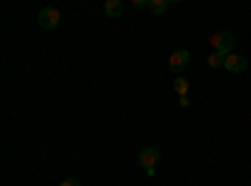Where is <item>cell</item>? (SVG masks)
I'll use <instances>...</instances> for the list:
<instances>
[{"mask_svg":"<svg viewBox=\"0 0 251 186\" xmlns=\"http://www.w3.org/2000/svg\"><path fill=\"white\" fill-rule=\"evenodd\" d=\"M211 46H214V51H216V53H221V55L226 58V55H231V53L236 51V35H234V33H228V30L214 33Z\"/></svg>","mask_w":251,"mask_h":186,"instance_id":"obj_1","label":"cell"},{"mask_svg":"<svg viewBox=\"0 0 251 186\" xmlns=\"http://www.w3.org/2000/svg\"><path fill=\"white\" fill-rule=\"evenodd\" d=\"M158 161H161V151H158L156 146H149V149H143V151L138 154V163L146 169V174H149V176L156 174Z\"/></svg>","mask_w":251,"mask_h":186,"instance_id":"obj_2","label":"cell"},{"mask_svg":"<svg viewBox=\"0 0 251 186\" xmlns=\"http://www.w3.org/2000/svg\"><path fill=\"white\" fill-rule=\"evenodd\" d=\"M38 26L46 28V30H55L60 26V13L55 8H43L38 13Z\"/></svg>","mask_w":251,"mask_h":186,"instance_id":"obj_3","label":"cell"},{"mask_svg":"<svg viewBox=\"0 0 251 186\" xmlns=\"http://www.w3.org/2000/svg\"><path fill=\"white\" fill-rule=\"evenodd\" d=\"M246 66H249V60L241 53H231V55L224 58V68L231 71V73H241V71H246Z\"/></svg>","mask_w":251,"mask_h":186,"instance_id":"obj_4","label":"cell"},{"mask_svg":"<svg viewBox=\"0 0 251 186\" xmlns=\"http://www.w3.org/2000/svg\"><path fill=\"white\" fill-rule=\"evenodd\" d=\"M188 60H191V53H188V51H176V53H171V58H169V68H171L174 73H181V71L188 66Z\"/></svg>","mask_w":251,"mask_h":186,"instance_id":"obj_5","label":"cell"},{"mask_svg":"<svg viewBox=\"0 0 251 186\" xmlns=\"http://www.w3.org/2000/svg\"><path fill=\"white\" fill-rule=\"evenodd\" d=\"M103 13H106L108 18H118L123 13V3L121 0H106V5H103Z\"/></svg>","mask_w":251,"mask_h":186,"instance_id":"obj_6","label":"cell"},{"mask_svg":"<svg viewBox=\"0 0 251 186\" xmlns=\"http://www.w3.org/2000/svg\"><path fill=\"white\" fill-rule=\"evenodd\" d=\"M169 5H171V0H149V10L156 13V15L166 13V10H169Z\"/></svg>","mask_w":251,"mask_h":186,"instance_id":"obj_7","label":"cell"},{"mask_svg":"<svg viewBox=\"0 0 251 186\" xmlns=\"http://www.w3.org/2000/svg\"><path fill=\"white\" fill-rule=\"evenodd\" d=\"M174 91H176L178 96H188V80H186V78H176V80H174Z\"/></svg>","mask_w":251,"mask_h":186,"instance_id":"obj_8","label":"cell"},{"mask_svg":"<svg viewBox=\"0 0 251 186\" xmlns=\"http://www.w3.org/2000/svg\"><path fill=\"white\" fill-rule=\"evenodd\" d=\"M208 66H211V68H221V66H224V55L214 51L211 55H208Z\"/></svg>","mask_w":251,"mask_h":186,"instance_id":"obj_9","label":"cell"},{"mask_svg":"<svg viewBox=\"0 0 251 186\" xmlns=\"http://www.w3.org/2000/svg\"><path fill=\"white\" fill-rule=\"evenodd\" d=\"M58 186H80V181H78V179H73V176H71V179H63V181H60V184H58Z\"/></svg>","mask_w":251,"mask_h":186,"instance_id":"obj_10","label":"cell"}]
</instances>
